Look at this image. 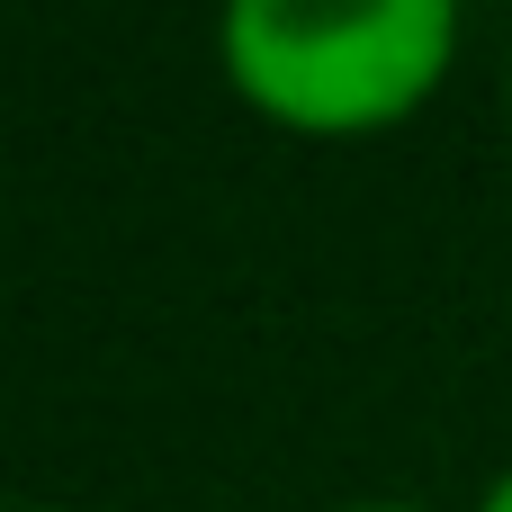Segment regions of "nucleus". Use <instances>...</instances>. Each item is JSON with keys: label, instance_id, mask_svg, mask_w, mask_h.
I'll return each instance as SVG.
<instances>
[{"label": "nucleus", "instance_id": "1", "mask_svg": "<svg viewBox=\"0 0 512 512\" xmlns=\"http://www.w3.org/2000/svg\"><path fill=\"white\" fill-rule=\"evenodd\" d=\"M225 81L288 135L405 126L459 54V0H225Z\"/></svg>", "mask_w": 512, "mask_h": 512}, {"label": "nucleus", "instance_id": "2", "mask_svg": "<svg viewBox=\"0 0 512 512\" xmlns=\"http://www.w3.org/2000/svg\"><path fill=\"white\" fill-rule=\"evenodd\" d=\"M477 512H512V468L495 477V486H486V504H477Z\"/></svg>", "mask_w": 512, "mask_h": 512}, {"label": "nucleus", "instance_id": "3", "mask_svg": "<svg viewBox=\"0 0 512 512\" xmlns=\"http://www.w3.org/2000/svg\"><path fill=\"white\" fill-rule=\"evenodd\" d=\"M342 512H414V504H342Z\"/></svg>", "mask_w": 512, "mask_h": 512}]
</instances>
